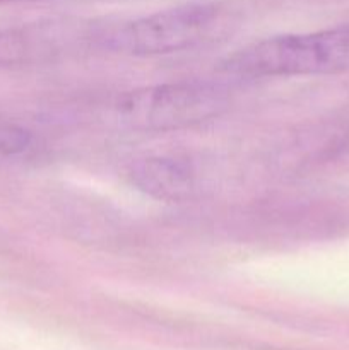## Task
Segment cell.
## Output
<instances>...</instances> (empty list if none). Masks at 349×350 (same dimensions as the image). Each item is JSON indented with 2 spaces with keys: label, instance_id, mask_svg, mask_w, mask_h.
I'll list each match as a JSON object with an SVG mask.
<instances>
[{
  "label": "cell",
  "instance_id": "7",
  "mask_svg": "<svg viewBox=\"0 0 349 350\" xmlns=\"http://www.w3.org/2000/svg\"><path fill=\"white\" fill-rule=\"evenodd\" d=\"M9 2H21V0H0V3H9Z\"/></svg>",
  "mask_w": 349,
  "mask_h": 350
},
{
  "label": "cell",
  "instance_id": "1",
  "mask_svg": "<svg viewBox=\"0 0 349 350\" xmlns=\"http://www.w3.org/2000/svg\"><path fill=\"white\" fill-rule=\"evenodd\" d=\"M349 68V26L305 34H281L242 48L222 70L240 77H291Z\"/></svg>",
  "mask_w": 349,
  "mask_h": 350
},
{
  "label": "cell",
  "instance_id": "2",
  "mask_svg": "<svg viewBox=\"0 0 349 350\" xmlns=\"http://www.w3.org/2000/svg\"><path fill=\"white\" fill-rule=\"evenodd\" d=\"M228 106L221 85L205 81H180L135 89L115 103V120L137 132H168L204 123Z\"/></svg>",
  "mask_w": 349,
  "mask_h": 350
},
{
  "label": "cell",
  "instance_id": "3",
  "mask_svg": "<svg viewBox=\"0 0 349 350\" xmlns=\"http://www.w3.org/2000/svg\"><path fill=\"white\" fill-rule=\"evenodd\" d=\"M224 24V9L216 3H187L130 21L99 36V41L118 53L166 55L212 40Z\"/></svg>",
  "mask_w": 349,
  "mask_h": 350
},
{
  "label": "cell",
  "instance_id": "5",
  "mask_svg": "<svg viewBox=\"0 0 349 350\" xmlns=\"http://www.w3.org/2000/svg\"><path fill=\"white\" fill-rule=\"evenodd\" d=\"M74 38H79V33L57 23L9 31L0 34V65L44 60L70 48Z\"/></svg>",
  "mask_w": 349,
  "mask_h": 350
},
{
  "label": "cell",
  "instance_id": "6",
  "mask_svg": "<svg viewBox=\"0 0 349 350\" xmlns=\"http://www.w3.org/2000/svg\"><path fill=\"white\" fill-rule=\"evenodd\" d=\"M31 135L26 130L16 125L0 123V154L3 156H14L21 154L29 147Z\"/></svg>",
  "mask_w": 349,
  "mask_h": 350
},
{
  "label": "cell",
  "instance_id": "4",
  "mask_svg": "<svg viewBox=\"0 0 349 350\" xmlns=\"http://www.w3.org/2000/svg\"><path fill=\"white\" fill-rule=\"evenodd\" d=\"M133 187L164 202H183L192 198L197 176L187 161L177 157H146L135 161L129 170Z\"/></svg>",
  "mask_w": 349,
  "mask_h": 350
}]
</instances>
